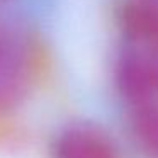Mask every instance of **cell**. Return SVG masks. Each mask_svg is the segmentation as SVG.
Listing matches in <instances>:
<instances>
[{
  "label": "cell",
  "instance_id": "6da1fadb",
  "mask_svg": "<svg viewBox=\"0 0 158 158\" xmlns=\"http://www.w3.org/2000/svg\"><path fill=\"white\" fill-rule=\"evenodd\" d=\"M27 55L21 39L0 27V110L14 107L27 89Z\"/></svg>",
  "mask_w": 158,
  "mask_h": 158
},
{
  "label": "cell",
  "instance_id": "7a4b0ae2",
  "mask_svg": "<svg viewBox=\"0 0 158 158\" xmlns=\"http://www.w3.org/2000/svg\"><path fill=\"white\" fill-rule=\"evenodd\" d=\"M53 158H121L116 144L100 127L72 124L56 136Z\"/></svg>",
  "mask_w": 158,
  "mask_h": 158
},
{
  "label": "cell",
  "instance_id": "3957f363",
  "mask_svg": "<svg viewBox=\"0 0 158 158\" xmlns=\"http://www.w3.org/2000/svg\"><path fill=\"white\" fill-rule=\"evenodd\" d=\"M119 24L126 44H141L158 34V0H124Z\"/></svg>",
  "mask_w": 158,
  "mask_h": 158
},
{
  "label": "cell",
  "instance_id": "277c9868",
  "mask_svg": "<svg viewBox=\"0 0 158 158\" xmlns=\"http://www.w3.org/2000/svg\"><path fill=\"white\" fill-rule=\"evenodd\" d=\"M131 133L143 153L158 158V99L131 106Z\"/></svg>",
  "mask_w": 158,
  "mask_h": 158
},
{
  "label": "cell",
  "instance_id": "5b68a950",
  "mask_svg": "<svg viewBox=\"0 0 158 158\" xmlns=\"http://www.w3.org/2000/svg\"><path fill=\"white\" fill-rule=\"evenodd\" d=\"M121 56L136 72L146 89L158 97V34L141 44H126Z\"/></svg>",
  "mask_w": 158,
  "mask_h": 158
}]
</instances>
